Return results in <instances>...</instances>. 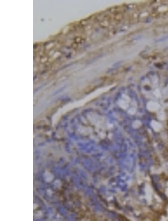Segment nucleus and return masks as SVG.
<instances>
[{
    "label": "nucleus",
    "instance_id": "2",
    "mask_svg": "<svg viewBox=\"0 0 168 221\" xmlns=\"http://www.w3.org/2000/svg\"><path fill=\"white\" fill-rule=\"evenodd\" d=\"M151 126L156 131H159L161 128V124L157 121H153L151 123Z\"/></svg>",
    "mask_w": 168,
    "mask_h": 221
},
{
    "label": "nucleus",
    "instance_id": "1",
    "mask_svg": "<svg viewBox=\"0 0 168 221\" xmlns=\"http://www.w3.org/2000/svg\"><path fill=\"white\" fill-rule=\"evenodd\" d=\"M159 106L158 104L154 102H150L148 103L147 108L148 110L151 111H155L157 110L159 108Z\"/></svg>",
    "mask_w": 168,
    "mask_h": 221
},
{
    "label": "nucleus",
    "instance_id": "3",
    "mask_svg": "<svg viewBox=\"0 0 168 221\" xmlns=\"http://www.w3.org/2000/svg\"><path fill=\"white\" fill-rule=\"evenodd\" d=\"M168 39V35L166 36H165L162 37L160 39H158L156 40V42H163L165 40H167Z\"/></svg>",
    "mask_w": 168,
    "mask_h": 221
}]
</instances>
